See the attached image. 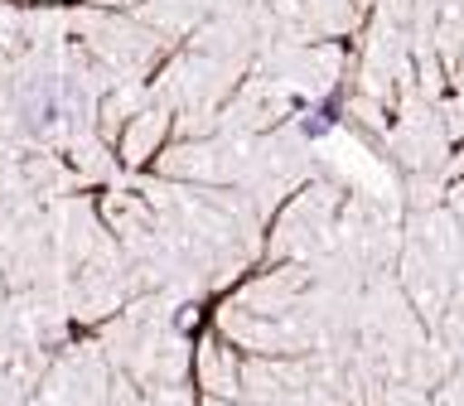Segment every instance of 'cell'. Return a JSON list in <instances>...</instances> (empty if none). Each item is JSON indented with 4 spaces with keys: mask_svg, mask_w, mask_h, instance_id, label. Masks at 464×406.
Instances as JSON below:
<instances>
[{
    "mask_svg": "<svg viewBox=\"0 0 464 406\" xmlns=\"http://www.w3.org/2000/svg\"><path fill=\"white\" fill-rule=\"evenodd\" d=\"M14 111H20V126L29 136H39V130H49L58 116H63V87L49 82V78L29 82L20 92V102H14Z\"/></svg>",
    "mask_w": 464,
    "mask_h": 406,
    "instance_id": "1",
    "label": "cell"
},
{
    "mask_svg": "<svg viewBox=\"0 0 464 406\" xmlns=\"http://www.w3.org/2000/svg\"><path fill=\"white\" fill-rule=\"evenodd\" d=\"M334 121H339V102L329 97V102H319V107H314V116H310V121H304L300 130L314 140V136H324V130H334Z\"/></svg>",
    "mask_w": 464,
    "mask_h": 406,
    "instance_id": "2",
    "label": "cell"
}]
</instances>
